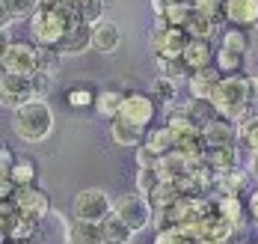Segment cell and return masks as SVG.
I'll return each instance as SVG.
<instances>
[{
	"label": "cell",
	"mask_w": 258,
	"mask_h": 244,
	"mask_svg": "<svg viewBox=\"0 0 258 244\" xmlns=\"http://www.w3.org/2000/svg\"><path fill=\"white\" fill-rule=\"evenodd\" d=\"M75 24L78 21L69 15L62 0H39V9L30 18V33L39 48H59V42Z\"/></svg>",
	"instance_id": "cell-1"
},
{
	"label": "cell",
	"mask_w": 258,
	"mask_h": 244,
	"mask_svg": "<svg viewBox=\"0 0 258 244\" xmlns=\"http://www.w3.org/2000/svg\"><path fill=\"white\" fill-rule=\"evenodd\" d=\"M252 86L255 83L243 75H226L223 83L217 86L211 105L217 110V116L223 119H232V122H240L246 113H249V102H252Z\"/></svg>",
	"instance_id": "cell-2"
},
{
	"label": "cell",
	"mask_w": 258,
	"mask_h": 244,
	"mask_svg": "<svg viewBox=\"0 0 258 244\" xmlns=\"http://www.w3.org/2000/svg\"><path fill=\"white\" fill-rule=\"evenodd\" d=\"M12 128H15V134L21 137L24 143H42L53 131V113L42 99H36V102H30V105L15 110Z\"/></svg>",
	"instance_id": "cell-3"
},
{
	"label": "cell",
	"mask_w": 258,
	"mask_h": 244,
	"mask_svg": "<svg viewBox=\"0 0 258 244\" xmlns=\"http://www.w3.org/2000/svg\"><path fill=\"white\" fill-rule=\"evenodd\" d=\"M113 206L110 197L98 188H86L80 190L72 203V212H75V220H86V223H104L107 217L113 215Z\"/></svg>",
	"instance_id": "cell-4"
},
{
	"label": "cell",
	"mask_w": 258,
	"mask_h": 244,
	"mask_svg": "<svg viewBox=\"0 0 258 244\" xmlns=\"http://www.w3.org/2000/svg\"><path fill=\"white\" fill-rule=\"evenodd\" d=\"M39 69V45L30 42H9L3 45V72L9 75H36Z\"/></svg>",
	"instance_id": "cell-5"
},
{
	"label": "cell",
	"mask_w": 258,
	"mask_h": 244,
	"mask_svg": "<svg viewBox=\"0 0 258 244\" xmlns=\"http://www.w3.org/2000/svg\"><path fill=\"white\" fill-rule=\"evenodd\" d=\"M190 45V36L181 27H155V36H152V54L155 60H163V63H175L184 57Z\"/></svg>",
	"instance_id": "cell-6"
},
{
	"label": "cell",
	"mask_w": 258,
	"mask_h": 244,
	"mask_svg": "<svg viewBox=\"0 0 258 244\" xmlns=\"http://www.w3.org/2000/svg\"><path fill=\"white\" fill-rule=\"evenodd\" d=\"M113 212L122 217L134 232H140V229H146L149 223H155V206H152L146 197H140V193H125L122 200H116Z\"/></svg>",
	"instance_id": "cell-7"
},
{
	"label": "cell",
	"mask_w": 258,
	"mask_h": 244,
	"mask_svg": "<svg viewBox=\"0 0 258 244\" xmlns=\"http://www.w3.org/2000/svg\"><path fill=\"white\" fill-rule=\"evenodd\" d=\"M155 113H157V105L146 95V92H125V105H122V110H119L116 119H125V122H131V125L149 131Z\"/></svg>",
	"instance_id": "cell-8"
},
{
	"label": "cell",
	"mask_w": 258,
	"mask_h": 244,
	"mask_svg": "<svg viewBox=\"0 0 258 244\" xmlns=\"http://www.w3.org/2000/svg\"><path fill=\"white\" fill-rule=\"evenodd\" d=\"M0 92H3V105L12 110L24 108L30 102H36V89H33V75H9L3 72V81H0Z\"/></svg>",
	"instance_id": "cell-9"
},
{
	"label": "cell",
	"mask_w": 258,
	"mask_h": 244,
	"mask_svg": "<svg viewBox=\"0 0 258 244\" xmlns=\"http://www.w3.org/2000/svg\"><path fill=\"white\" fill-rule=\"evenodd\" d=\"M12 203H15V209H18L21 215L33 217V220H45V217L53 212L48 193H45L42 188H36V185H30V188H18L15 190V197H12Z\"/></svg>",
	"instance_id": "cell-10"
},
{
	"label": "cell",
	"mask_w": 258,
	"mask_h": 244,
	"mask_svg": "<svg viewBox=\"0 0 258 244\" xmlns=\"http://www.w3.org/2000/svg\"><path fill=\"white\" fill-rule=\"evenodd\" d=\"M223 69L220 66H205V69H199V72H190V78H187V89H190V99H199V102H211L214 99V92H217V86L223 83Z\"/></svg>",
	"instance_id": "cell-11"
},
{
	"label": "cell",
	"mask_w": 258,
	"mask_h": 244,
	"mask_svg": "<svg viewBox=\"0 0 258 244\" xmlns=\"http://www.w3.org/2000/svg\"><path fill=\"white\" fill-rule=\"evenodd\" d=\"M226 21L234 27H255L258 24V0H226Z\"/></svg>",
	"instance_id": "cell-12"
},
{
	"label": "cell",
	"mask_w": 258,
	"mask_h": 244,
	"mask_svg": "<svg viewBox=\"0 0 258 244\" xmlns=\"http://www.w3.org/2000/svg\"><path fill=\"white\" fill-rule=\"evenodd\" d=\"M202 134H205L208 146H234V140H240L237 137V125H234L232 119H223V116L211 119L202 128Z\"/></svg>",
	"instance_id": "cell-13"
},
{
	"label": "cell",
	"mask_w": 258,
	"mask_h": 244,
	"mask_svg": "<svg viewBox=\"0 0 258 244\" xmlns=\"http://www.w3.org/2000/svg\"><path fill=\"white\" fill-rule=\"evenodd\" d=\"M214 212L223 217L226 223H232L234 229H243V220H246V203H240V197H217L214 200Z\"/></svg>",
	"instance_id": "cell-14"
},
{
	"label": "cell",
	"mask_w": 258,
	"mask_h": 244,
	"mask_svg": "<svg viewBox=\"0 0 258 244\" xmlns=\"http://www.w3.org/2000/svg\"><path fill=\"white\" fill-rule=\"evenodd\" d=\"M122 42V30L116 21H101L98 27H92V48L98 54H113Z\"/></svg>",
	"instance_id": "cell-15"
},
{
	"label": "cell",
	"mask_w": 258,
	"mask_h": 244,
	"mask_svg": "<svg viewBox=\"0 0 258 244\" xmlns=\"http://www.w3.org/2000/svg\"><path fill=\"white\" fill-rule=\"evenodd\" d=\"M86 48H92V27H86V24H75V27L66 33V39L59 42V51H62V57L83 54Z\"/></svg>",
	"instance_id": "cell-16"
},
{
	"label": "cell",
	"mask_w": 258,
	"mask_h": 244,
	"mask_svg": "<svg viewBox=\"0 0 258 244\" xmlns=\"http://www.w3.org/2000/svg\"><path fill=\"white\" fill-rule=\"evenodd\" d=\"M214 190L217 197H240L246 190V173L243 170H226V173H217L214 179Z\"/></svg>",
	"instance_id": "cell-17"
},
{
	"label": "cell",
	"mask_w": 258,
	"mask_h": 244,
	"mask_svg": "<svg viewBox=\"0 0 258 244\" xmlns=\"http://www.w3.org/2000/svg\"><path fill=\"white\" fill-rule=\"evenodd\" d=\"M3 6V30H9L12 21H30L39 9V0H0Z\"/></svg>",
	"instance_id": "cell-18"
},
{
	"label": "cell",
	"mask_w": 258,
	"mask_h": 244,
	"mask_svg": "<svg viewBox=\"0 0 258 244\" xmlns=\"http://www.w3.org/2000/svg\"><path fill=\"white\" fill-rule=\"evenodd\" d=\"M146 146L155 152L157 158H163V155H172V152L178 149V137L172 134L169 125H163V128H152V131L146 134Z\"/></svg>",
	"instance_id": "cell-19"
},
{
	"label": "cell",
	"mask_w": 258,
	"mask_h": 244,
	"mask_svg": "<svg viewBox=\"0 0 258 244\" xmlns=\"http://www.w3.org/2000/svg\"><path fill=\"white\" fill-rule=\"evenodd\" d=\"M181 63L190 72H199V69L211 66V42L208 39H190V45H187V51L181 57Z\"/></svg>",
	"instance_id": "cell-20"
},
{
	"label": "cell",
	"mask_w": 258,
	"mask_h": 244,
	"mask_svg": "<svg viewBox=\"0 0 258 244\" xmlns=\"http://www.w3.org/2000/svg\"><path fill=\"white\" fill-rule=\"evenodd\" d=\"M146 134H149V131L131 125V122H125V119H110V137H113L119 146H143V143H146L143 137Z\"/></svg>",
	"instance_id": "cell-21"
},
{
	"label": "cell",
	"mask_w": 258,
	"mask_h": 244,
	"mask_svg": "<svg viewBox=\"0 0 258 244\" xmlns=\"http://www.w3.org/2000/svg\"><path fill=\"white\" fill-rule=\"evenodd\" d=\"M101 232H104V244H131V238L137 235V232H134V229H131L116 212L101 223Z\"/></svg>",
	"instance_id": "cell-22"
},
{
	"label": "cell",
	"mask_w": 258,
	"mask_h": 244,
	"mask_svg": "<svg viewBox=\"0 0 258 244\" xmlns=\"http://www.w3.org/2000/svg\"><path fill=\"white\" fill-rule=\"evenodd\" d=\"M234 146H208L205 149V164L214 170V173H226V170H234Z\"/></svg>",
	"instance_id": "cell-23"
},
{
	"label": "cell",
	"mask_w": 258,
	"mask_h": 244,
	"mask_svg": "<svg viewBox=\"0 0 258 244\" xmlns=\"http://www.w3.org/2000/svg\"><path fill=\"white\" fill-rule=\"evenodd\" d=\"M69 244H104L101 223L75 220V223H72V241H69Z\"/></svg>",
	"instance_id": "cell-24"
},
{
	"label": "cell",
	"mask_w": 258,
	"mask_h": 244,
	"mask_svg": "<svg viewBox=\"0 0 258 244\" xmlns=\"http://www.w3.org/2000/svg\"><path fill=\"white\" fill-rule=\"evenodd\" d=\"M184 33H187L190 39H208V42H211V36L217 33V24H214L208 15H202L199 9H193V15H190L187 24H184Z\"/></svg>",
	"instance_id": "cell-25"
},
{
	"label": "cell",
	"mask_w": 258,
	"mask_h": 244,
	"mask_svg": "<svg viewBox=\"0 0 258 244\" xmlns=\"http://www.w3.org/2000/svg\"><path fill=\"white\" fill-rule=\"evenodd\" d=\"M122 105H125V92H119V89H104V92H98V102H95L98 113L107 119H116Z\"/></svg>",
	"instance_id": "cell-26"
},
{
	"label": "cell",
	"mask_w": 258,
	"mask_h": 244,
	"mask_svg": "<svg viewBox=\"0 0 258 244\" xmlns=\"http://www.w3.org/2000/svg\"><path fill=\"white\" fill-rule=\"evenodd\" d=\"M237 137L243 140V146L258 155V113H246L240 122H237Z\"/></svg>",
	"instance_id": "cell-27"
},
{
	"label": "cell",
	"mask_w": 258,
	"mask_h": 244,
	"mask_svg": "<svg viewBox=\"0 0 258 244\" xmlns=\"http://www.w3.org/2000/svg\"><path fill=\"white\" fill-rule=\"evenodd\" d=\"M9 179H12L18 188H30V185L36 182V161H33V158H18V161L12 164Z\"/></svg>",
	"instance_id": "cell-28"
},
{
	"label": "cell",
	"mask_w": 258,
	"mask_h": 244,
	"mask_svg": "<svg viewBox=\"0 0 258 244\" xmlns=\"http://www.w3.org/2000/svg\"><path fill=\"white\" fill-rule=\"evenodd\" d=\"M184 110L193 116V122L199 125V128H205L211 119H217V110H214V105L211 102H199V99H190L187 105H184Z\"/></svg>",
	"instance_id": "cell-29"
},
{
	"label": "cell",
	"mask_w": 258,
	"mask_h": 244,
	"mask_svg": "<svg viewBox=\"0 0 258 244\" xmlns=\"http://www.w3.org/2000/svg\"><path fill=\"white\" fill-rule=\"evenodd\" d=\"M160 185V173H157V167H140L137 170V193L140 197H152V190Z\"/></svg>",
	"instance_id": "cell-30"
},
{
	"label": "cell",
	"mask_w": 258,
	"mask_h": 244,
	"mask_svg": "<svg viewBox=\"0 0 258 244\" xmlns=\"http://www.w3.org/2000/svg\"><path fill=\"white\" fill-rule=\"evenodd\" d=\"M220 48H226V51H234V54H243V57H246V51H249V36H246L240 27L226 30V33H223V45H220Z\"/></svg>",
	"instance_id": "cell-31"
},
{
	"label": "cell",
	"mask_w": 258,
	"mask_h": 244,
	"mask_svg": "<svg viewBox=\"0 0 258 244\" xmlns=\"http://www.w3.org/2000/svg\"><path fill=\"white\" fill-rule=\"evenodd\" d=\"M62 66V51L59 48H39V69L42 75H56Z\"/></svg>",
	"instance_id": "cell-32"
},
{
	"label": "cell",
	"mask_w": 258,
	"mask_h": 244,
	"mask_svg": "<svg viewBox=\"0 0 258 244\" xmlns=\"http://www.w3.org/2000/svg\"><path fill=\"white\" fill-rule=\"evenodd\" d=\"M196 9H199L202 15H208L217 27L226 21V0H199V3H196Z\"/></svg>",
	"instance_id": "cell-33"
},
{
	"label": "cell",
	"mask_w": 258,
	"mask_h": 244,
	"mask_svg": "<svg viewBox=\"0 0 258 244\" xmlns=\"http://www.w3.org/2000/svg\"><path fill=\"white\" fill-rule=\"evenodd\" d=\"M217 66L223 69V75H237V69L243 66V54H234V51L220 48L217 51Z\"/></svg>",
	"instance_id": "cell-34"
},
{
	"label": "cell",
	"mask_w": 258,
	"mask_h": 244,
	"mask_svg": "<svg viewBox=\"0 0 258 244\" xmlns=\"http://www.w3.org/2000/svg\"><path fill=\"white\" fill-rule=\"evenodd\" d=\"M66 102H69L72 108H89L92 102H98V95H92L89 86H72V89L66 92Z\"/></svg>",
	"instance_id": "cell-35"
},
{
	"label": "cell",
	"mask_w": 258,
	"mask_h": 244,
	"mask_svg": "<svg viewBox=\"0 0 258 244\" xmlns=\"http://www.w3.org/2000/svg\"><path fill=\"white\" fill-rule=\"evenodd\" d=\"M152 244H196V238H190L184 229H163L155 235Z\"/></svg>",
	"instance_id": "cell-36"
},
{
	"label": "cell",
	"mask_w": 258,
	"mask_h": 244,
	"mask_svg": "<svg viewBox=\"0 0 258 244\" xmlns=\"http://www.w3.org/2000/svg\"><path fill=\"white\" fill-rule=\"evenodd\" d=\"M155 89H157V95H160L163 102H172V99L178 95V89H175V81H172V78H163V75H157Z\"/></svg>",
	"instance_id": "cell-37"
},
{
	"label": "cell",
	"mask_w": 258,
	"mask_h": 244,
	"mask_svg": "<svg viewBox=\"0 0 258 244\" xmlns=\"http://www.w3.org/2000/svg\"><path fill=\"white\" fill-rule=\"evenodd\" d=\"M33 89H36V99L45 102V95H48V89H51V75L36 72V75H33Z\"/></svg>",
	"instance_id": "cell-38"
},
{
	"label": "cell",
	"mask_w": 258,
	"mask_h": 244,
	"mask_svg": "<svg viewBox=\"0 0 258 244\" xmlns=\"http://www.w3.org/2000/svg\"><path fill=\"white\" fill-rule=\"evenodd\" d=\"M157 161H160V158H157L146 143H143V146H137V164H140V167H157Z\"/></svg>",
	"instance_id": "cell-39"
},
{
	"label": "cell",
	"mask_w": 258,
	"mask_h": 244,
	"mask_svg": "<svg viewBox=\"0 0 258 244\" xmlns=\"http://www.w3.org/2000/svg\"><path fill=\"white\" fill-rule=\"evenodd\" d=\"M246 212H249V217L258 223V188L252 190L249 197H246Z\"/></svg>",
	"instance_id": "cell-40"
},
{
	"label": "cell",
	"mask_w": 258,
	"mask_h": 244,
	"mask_svg": "<svg viewBox=\"0 0 258 244\" xmlns=\"http://www.w3.org/2000/svg\"><path fill=\"white\" fill-rule=\"evenodd\" d=\"M62 6H66V9H69V15H72V18H75V21H78L80 9H83V6H86V0H62Z\"/></svg>",
	"instance_id": "cell-41"
},
{
	"label": "cell",
	"mask_w": 258,
	"mask_h": 244,
	"mask_svg": "<svg viewBox=\"0 0 258 244\" xmlns=\"http://www.w3.org/2000/svg\"><path fill=\"white\" fill-rule=\"evenodd\" d=\"M163 3H166V6H193V9H196L199 0H163Z\"/></svg>",
	"instance_id": "cell-42"
},
{
	"label": "cell",
	"mask_w": 258,
	"mask_h": 244,
	"mask_svg": "<svg viewBox=\"0 0 258 244\" xmlns=\"http://www.w3.org/2000/svg\"><path fill=\"white\" fill-rule=\"evenodd\" d=\"M196 244H234V241H223V238H199Z\"/></svg>",
	"instance_id": "cell-43"
},
{
	"label": "cell",
	"mask_w": 258,
	"mask_h": 244,
	"mask_svg": "<svg viewBox=\"0 0 258 244\" xmlns=\"http://www.w3.org/2000/svg\"><path fill=\"white\" fill-rule=\"evenodd\" d=\"M252 176H255V179H258V155H255V158H252Z\"/></svg>",
	"instance_id": "cell-44"
},
{
	"label": "cell",
	"mask_w": 258,
	"mask_h": 244,
	"mask_svg": "<svg viewBox=\"0 0 258 244\" xmlns=\"http://www.w3.org/2000/svg\"><path fill=\"white\" fill-rule=\"evenodd\" d=\"M6 244H30V241H6Z\"/></svg>",
	"instance_id": "cell-45"
},
{
	"label": "cell",
	"mask_w": 258,
	"mask_h": 244,
	"mask_svg": "<svg viewBox=\"0 0 258 244\" xmlns=\"http://www.w3.org/2000/svg\"><path fill=\"white\" fill-rule=\"evenodd\" d=\"M255 89H258V78H255Z\"/></svg>",
	"instance_id": "cell-46"
}]
</instances>
